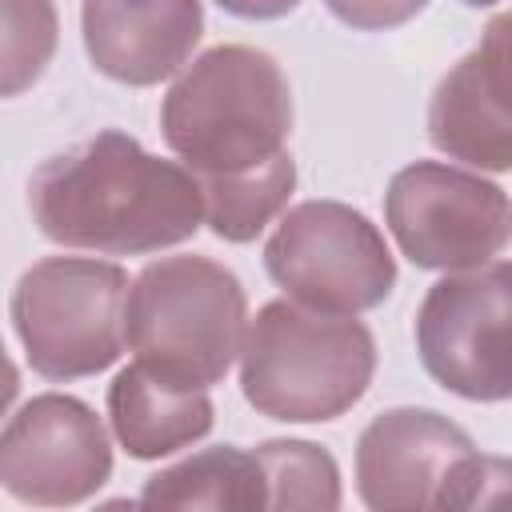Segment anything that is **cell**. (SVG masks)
I'll return each instance as SVG.
<instances>
[{"label": "cell", "instance_id": "cell-9", "mask_svg": "<svg viewBox=\"0 0 512 512\" xmlns=\"http://www.w3.org/2000/svg\"><path fill=\"white\" fill-rule=\"evenodd\" d=\"M508 192L472 168L416 160L388 180L384 224L416 268L464 272L508 248Z\"/></svg>", "mask_w": 512, "mask_h": 512}, {"label": "cell", "instance_id": "cell-17", "mask_svg": "<svg viewBox=\"0 0 512 512\" xmlns=\"http://www.w3.org/2000/svg\"><path fill=\"white\" fill-rule=\"evenodd\" d=\"M328 12L356 32H388L416 20L428 0H324Z\"/></svg>", "mask_w": 512, "mask_h": 512}, {"label": "cell", "instance_id": "cell-18", "mask_svg": "<svg viewBox=\"0 0 512 512\" xmlns=\"http://www.w3.org/2000/svg\"><path fill=\"white\" fill-rule=\"evenodd\" d=\"M228 16H240V20H280L288 16L300 0H216Z\"/></svg>", "mask_w": 512, "mask_h": 512}, {"label": "cell", "instance_id": "cell-20", "mask_svg": "<svg viewBox=\"0 0 512 512\" xmlns=\"http://www.w3.org/2000/svg\"><path fill=\"white\" fill-rule=\"evenodd\" d=\"M460 4H468V8H492V4H500V0H460Z\"/></svg>", "mask_w": 512, "mask_h": 512}, {"label": "cell", "instance_id": "cell-14", "mask_svg": "<svg viewBox=\"0 0 512 512\" xmlns=\"http://www.w3.org/2000/svg\"><path fill=\"white\" fill-rule=\"evenodd\" d=\"M264 468L252 452L236 444H216L192 452L156 476L144 480L136 504L144 508H228V512H256L264 508Z\"/></svg>", "mask_w": 512, "mask_h": 512}, {"label": "cell", "instance_id": "cell-8", "mask_svg": "<svg viewBox=\"0 0 512 512\" xmlns=\"http://www.w3.org/2000/svg\"><path fill=\"white\" fill-rule=\"evenodd\" d=\"M512 268L488 260L480 268L444 272L416 308V352L424 372L476 404L512 396Z\"/></svg>", "mask_w": 512, "mask_h": 512}, {"label": "cell", "instance_id": "cell-5", "mask_svg": "<svg viewBox=\"0 0 512 512\" xmlns=\"http://www.w3.org/2000/svg\"><path fill=\"white\" fill-rule=\"evenodd\" d=\"M128 272L96 256H44L12 288V328L44 380H84L124 352Z\"/></svg>", "mask_w": 512, "mask_h": 512}, {"label": "cell", "instance_id": "cell-16", "mask_svg": "<svg viewBox=\"0 0 512 512\" xmlns=\"http://www.w3.org/2000/svg\"><path fill=\"white\" fill-rule=\"evenodd\" d=\"M60 44L56 0H0V100L28 92Z\"/></svg>", "mask_w": 512, "mask_h": 512}, {"label": "cell", "instance_id": "cell-13", "mask_svg": "<svg viewBox=\"0 0 512 512\" xmlns=\"http://www.w3.org/2000/svg\"><path fill=\"white\" fill-rule=\"evenodd\" d=\"M112 436L132 460H160L192 448L212 432L208 388H176L140 364H128L108 384Z\"/></svg>", "mask_w": 512, "mask_h": 512}, {"label": "cell", "instance_id": "cell-7", "mask_svg": "<svg viewBox=\"0 0 512 512\" xmlns=\"http://www.w3.org/2000/svg\"><path fill=\"white\" fill-rule=\"evenodd\" d=\"M264 268L288 300L336 316L380 308L396 288V256L384 232L340 200L288 208L264 244Z\"/></svg>", "mask_w": 512, "mask_h": 512}, {"label": "cell", "instance_id": "cell-1", "mask_svg": "<svg viewBox=\"0 0 512 512\" xmlns=\"http://www.w3.org/2000/svg\"><path fill=\"white\" fill-rule=\"evenodd\" d=\"M168 152L196 176L204 224L228 240H256L296 192L292 88L276 56L252 44L200 52L160 104Z\"/></svg>", "mask_w": 512, "mask_h": 512}, {"label": "cell", "instance_id": "cell-6", "mask_svg": "<svg viewBox=\"0 0 512 512\" xmlns=\"http://www.w3.org/2000/svg\"><path fill=\"white\" fill-rule=\"evenodd\" d=\"M508 460L480 456L472 436L432 408H388L356 440V496L372 512L472 508L496 500Z\"/></svg>", "mask_w": 512, "mask_h": 512}, {"label": "cell", "instance_id": "cell-12", "mask_svg": "<svg viewBox=\"0 0 512 512\" xmlns=\"http://www.w3.org/2000/svg\"><path fill=\"white\" fill-rule=\"evenodd\" d=\"M80 32L92 68L128 88L176 76L204 36L200 0H84Z\"/></svg>", "mask_w": 512, "mask_h": 512}, {"label": "cell", "instance_id": "cell-10", "mask_svg": "<svg viewBox=\"0 0 512 512\" xmlns=\"http://www.w3.org/2000/svg\"><path fill=\"white\" fill-rule=\"evenodd\" d=\"M112 480V440L92 404L40 392L0 428V488L20 504L72 508Z\"/></svg>", "mask_w": 512, "mask_h": 512}, {"label": "cell", "instance_id": "cell-3", "mask_svg": "<svg viewBox=\"0 0 512 512\" xmlns=\"http://www.w3.org/2000/svg\"><path fill=\"white\" fill-rule=\"evenodd\" d=\"M244 400L284 424L344 416L376 376V340L364 320L316 312L296 300H268L240 340Z\"/></svg>", "mask_w": 512, "mask_h": 512}, {"label": "cell", "instance_id": "cell-19", "mask_svg": "<svg viewBox=\"0 0 512 512\" xmlns=\"http://www.w3.org/2000/svg\"><path fill=\"white\" fill-rule=\"evenodd\" d=\"M16 396H20V368L12 364V356H8V348L0 340V416H8Z\"/></svg>", "mask_w": 512, "mask_h": 512}, {"label": "cell", "instance_id": "cell-11", "mask_svg": "<svg viewBox=\"0 0 512 512\" xmlns=\"http://www.w3.org/2000/svg\"><path fill=\"white\" fill-rule=\"evenodd\" d=\"M508 16H496L484 40L456 60L428 104V140L448 160L480 172L512 168V84H508Z\"/></svg>", "mask_w": 512, "mask_h": 512}, {"label": "cell", "instance_id": "cell-4", "mask_svg": "<svg viewBox=\"0 0 512 512\" xmlns=\"http://www.w3.org/2000/svg\"><path fill=\"white\" fill-rule=\"evenodd\" d=\"M244 324V284L208 256H160L128 284L124 344L140 368L176 388L220 384L240 352Z\"/></svg>", "mask_w": 512, "mask_h": 512}, {"label": "cell", "instance_id": "cell-15", "mask_svg": "<svg viewBox=\"0 0 512 512\" xmlns=\"http://www.w3.org/2000/svg\"><path fill=\"white\" fill-rule=\"evenodd\" d=\"M264 468V508L288 512H332L340 508V468L336 456L312 440H264L252 448Z\"/></svg>", "mask_w": 512, "mask_h": 512}, {"label": "cell", "instance_id": "cell-2", "mask_svg": "<svg viewBox=\"0 0 512 512\" xmlns=\"http://www.w3.org/2000/svg\"><path fill=\"white\" fill-rule=\"evenodd\" d=\"M28 208L40 236L96 256L164 252L204 224L196 176L120 128L48 156L28 180Z\"/></svg>", "mask_w": 512, "mask_h": 512}]
</instances>
